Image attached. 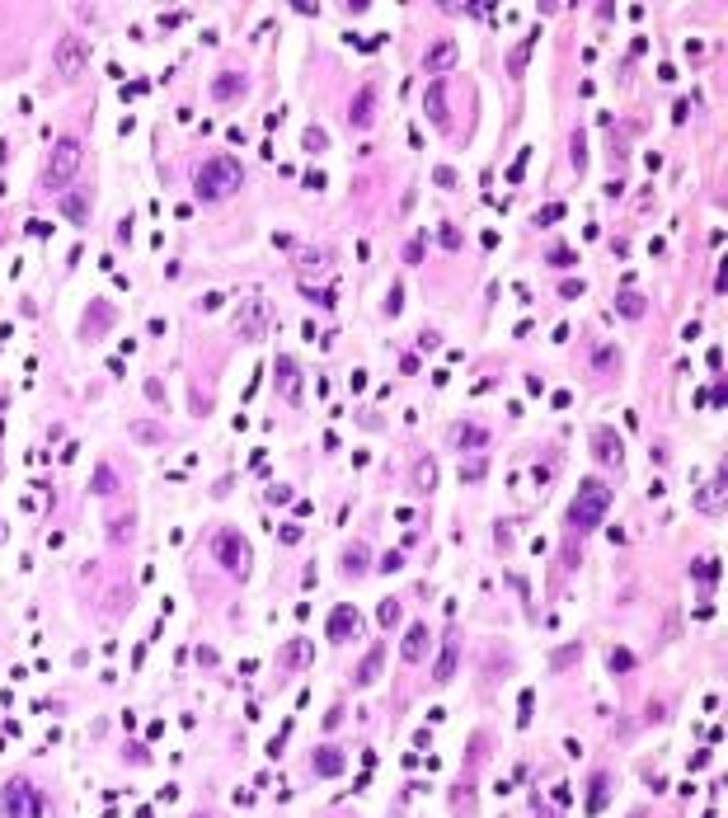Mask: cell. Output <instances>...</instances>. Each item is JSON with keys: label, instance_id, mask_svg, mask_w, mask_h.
<instances>
[{"label": "cell", "instance_id": "6da1fadb", "mask_svg": "<svg viewBox=\"0 0 728 818\" xmlns=\"http://www.w3.org/2000/svg\"><path fill=\"white\" fill-rule=\"evenodd\" d=\"M240 184H245V170H240V160H231V156H212V160H202L198 179H193V189H198V198H202V203H221V198L240 193Z\"/></svg>", "mask_w": 728, "mask_h": 818}, {"label": "cell", "instance_id": "7a4b0ae2", "mask_svg": "<svg viewBox=\"0 0 728 818\" xmlns=\"http://www.w3.org/2000/svg\"><path fill=\"white\" fill-rule=\"evenodd\" d=\"M606 513H611V485L606 480H583L574 504H569V527L574 532H592V527H602Z\"/></svg>", "mask_w": 728, "mask_h": 818}, {"label": "cell", "instance_id": "3957f363", "mask_svg": "<svg viewBox=\"0 0 728 818\" xmlns=\"http://www.w3.org/2000/svg\"><path fill=\"white\" fill-rule=\"evenodd\" d=\"M80 160H85L80 137H62V142H52L47 165H43V189H66V184L80 174Z\"/></svg>", "mask_w": 728, "mask_h": 818}, {"label": "cell", "instance_id": "277c9868", "mask_svg": "<svg viewBox=\"0 0 728 818\" xmlns=\"http://www.w3.org/2000/svg\"><path fill=\"white\" fill-rule=\"evenodd\" d=\"M52 66H57L66 80H76L80 71L90 66V43H85L80 33H62V38H57V48H52Z\"/></svg>", "mask_w": 728, "mask_h": 818}, {"label": "cell", "instance_id": "5b68a950", "mask_svg": "<svg viewBox=\"0 0 728 818\" xmlns=\"http://www.w3.org/2000/svg\"><path fill=\"white\" fill-rule=\"evenodd\" d=\"M212 551H217L221 569H231V574H240V579L249 574V541L235 532V527H221L217 541H212Z\"/></svg>", "mask_w": 728, "mask_h": 818}, {"label": "cell", "instance_id": "8992f818", "mask_svg": "<svg viewBox=\"0 0 728 818\" xmlns=\"http://www.w3.org/2000/svg\"><path fill=\"white\" fill-rule=\"evenodd\" d=\"M5 809H10V818H43L47 800L24 781V776H15V781L5 786Z\"/></svg>", "mask_w": 728, "mask_h": 818}, {"label": "cell", "instance_id": "52a82bcc", "mask_svg": "<svg viewBox=\"0 0 728 818\" xmlns=\"http://www.w3.org/2000/svg\"><path fill=\"white\" fill-rule=\"evenodd\" d=\"M268 325H273V306H268V297H249L245 306H240V320H235V330L245 334V339H264Z\"/></svg>", "mask_w": 728, "mask_h": 818}, {"label": "cell", "instance_id": "ba28073f", "mask_svg": "<svg viewBox=\"0 0 728 818\" xmlns=\"http://www.w3.org/2000/svg\"><path fill=\"white\" fill-rule=\"evenodd\" d=\"M273 381H278V391H282L287 405H301V367H296V358L282 353V358L273 362Z\"/></svg>", "mask_w": 728, "mask_h": 818}, {"label": "cell", "instance_id": "9c48e42d", "mask_svg": "<svg viewBox=\"0 0 728 818\" xmlns=\"http://www.w3.org/2000/svg\"><path fill=\"white\" fill-rule=\"evenodd\" d=\"M357 630H362V612H357V607H334V612H329V640H334V645H348Z\"/></svg>", "mask_w": 728, "mask_h": 818}, {"label": "cell", "instance_id": "30bf717a", "mask_svg": "<svg viewBox=\"0 0 728 818\" xmlns=\"http://www.w3.org/2000/svg\"><path fill=\"white\" fill-rule=\"evenodd\" d=\"M372 123H376V90H372V85H362V90L353 95V104H348V127L362 132V127H372Z\"/></svg>", "mask_w": 728, "mask_h": 818}, {"label": "cell", "instance_id": "8fae6325", "mask_svg": "<svg viewBox=\"0 0 728 818\" xmlns=\"http://www.w3.org/2000/svg\"><path fill=\"white\" fill-rule=\"evenodd\" d=\"M724 489H728V475H724V471H714V475H710V485L696 494V508L705 513V518H714V513L724 508Z\"/></svg>", "mask_w": 728, "mask_h": 818}, {"label": "cell", "instance_id": "7c38bea8", "mask_svg": "<svg viewBox=\"0 0 728 818\" xmlns=\"http://www.w3.org/2000/svg\"><path fill=\"white\" fill-rule=\"evenodd\" d=\"M456 57H461V52H456V43H451V38H442V43H433V48L423 52V71L442 76V71H451V66H456Z\"/></svg>", "mask_w": 728, "mask_h": 818}, {"label": "cell", "instance_id": "4fadbf2b", "mask_svg": "<svg viewBox=\"0 0 728 818\" xmlns=\"http://www.w3.org/2000/svg\"><path fill=\"white\" fill-rule=\"evenodd\" d=\"M245 90H249V80L240 76V71H221V76L212 80V99H217V104H231V99H240Z\"/></svg>", "mask_w": 728, "mask_h": 818}, {"label": "cell", "instance_id": "5bb4252c", "mask_svg": "<svg viewBox=\"0 0 728 818\" xmlns=\"http://www.w3.org/2000/svg\"><path fill=\"white\" fill-rule=\"evenodd\" d=\"M423 109H428V118H433L437 127H451V113H447V85H442V80H433V85H428V95H423Z\"/></svg>", "mask_w": 728, "mask_h": 818}, {"label": "cell", "instance_id": "9a60e30c", "mask_svg": "<svg viewBox=\"0 0 728 818\" xmlns=\"http://www.w3.org/2000/svg\"><path fill=\"white\" fill-rule=\"evenodd\" d=\"M456 663H461V640L447 635V645L437 654V668H433V682H451V677H456Z\"/></svg>", "mask_w": 728, "mask_h": 818}, {"label": "cell", "instance_id": "2e32d148", "mask_svg": "<svg viewBox=\"0 0 728 818\" xmlns=\"http://www.w3.org/2000/svg\"><path fill=\"white\" fill-rule=\"evenodd\" d=\"M400 654H404V663H423V659H428V626H409V630H404Z\"/></svg>", "mask_w": 728, "mask_h": 818}, {"label": "cell", "instance_id": "e0dca14e", "mask_svg": "<svg viewBox=\"0 0 728 818\" xmlns=\"http://www.w3.org/2000/svg\"><path fill=\"white\" fill-rule=\"evenodd\" d=\"M451 442H456L461 452H484V447H489V428H480V424H456Z\"/></svg>", "mask_w": 728, "mask_h": 818}, {"label": "cell", "instance_id": "ac0fdd59", "mask_svg": "<svg viewBox=\"0 0 728 818\" xmlns=\"http://www.w3.org/2000/svg\"><path fill=\"white\" fill-rule=\"evenodd\" d=\"M592 452H597L606 466H620V438L611 428H597V433H592Z\"/></svg>", "mask_w": 728, "mask_h": 818}, {"label": "cell", "instance_id": "d6986e66", "mask_svg": "<svg viewBox=\"0 0 728 818\" xmlns=\"http://www.w3.org/2000/svg\"><path fill=\"white\" fill-rule=\"evenodd\" d=\"M381 668H386V645H376L372 654L362 659V668H357V677H353V682H357V687H372L376 677H381Z\"/></svg>", "mask_w": 728, "mask_h": 818}, {"label": "cell", "instance_id": "ffe728a7", "mask_svg": "<svg viewBox=\"0 0 728 818\" xmlns=\"http://www.w3.org/2000/svg\"><path fill=\"white\" fill-rule=\"evenodd\" d=\"M310 771H315V776H339V771H343V753H339V748H315Z\"/></svg>", "mask_w": 728, "mask_h": 818}, {"label": "cell", "instance_id": "44dd1931", "mask_svg": "<svg viewBox=\"0 0 728 818\" xmlns=\"http://www.w3.org/2000/svg\"><path fill=\"white\" fill-rule=\"evenodd\" d=\"M616 311L625 315V320H639V315L649 311V301H644V292H635V287H625V292H616Z\"/></svg>", "mask_w": 728, "mask_h": 818}, {"label": "cell", "instance_id": "7402d4cb", "mask_svg": "<svg viewBox=\"0 0 728 818\" xmlns=\"http://www.w3.org/2000/svg\"><path fill=\"white\" fill-rule=\"evenodd\" d=\"M62 217L71 221V226H85V221H90V198H85V193H66V198H62Z\"/></svg>", "mask_w": 728, "mask_h": 818}, {"label": "cell", "instance_id": "603a6c76", "mask_svg": "<svg viewBox=\"0 0 728 818\" xmlns=\"http://www.w3.org/2000/svg\"><path fill=\"white\" fill-rule=\"evenodd\" d=\"M325 264H329V254H325V250H301V254H296V268H301V273H310V268L320 273Z\"/></svg>", "mask_w": 728, "mask_h": 818}, {"label": "cell", "instance_id": "cb8c5ba5", "mask_svg": "<svg viewBox=\"0 0 728 818\" xmlns=\"http://www.w3.org/2000/svg\"><path fill=\"white\" fill-rule=\"evenodd\" d=\"M118 489V480H113V466H99L94 471V494H113Z\"/></svg>", "mask_w": 728, "mask_h": 818}, {"label": "cell", "instance_id": "d4e9b609", "mask_svg": "<svg viewBox=\"0 0 728 818\" xmlns=\"http://www.w3.org/2000/svg\"><path fill=\"white\" fill-rule=\"evenodd\" d=\"M132 438H141V442H165V428H160V424H132Z\"/></svg>", "mask_w": 728, "mask_h": 818}, {"label": "cell", "instance_id": "484cf974", "mask_svg": "<svg viewBox=\"0 0 728 818\" xmlns=\"http://www.w3.org/2000/svg\"><path fill=\"white\" fill-rule=\"evenodd\" d=\"M306 654H310V645H306V640H292V645H287V649L278 654V663H301Z\"/></svg>", "mask_w": 728, "mask_h": 818}, {"label": "cell", "instance_id": "4316f807", "mask_svg": "<svg viewBox=\"0 0 728 818\" xmlns=\"http://www.w3.org/2000/svg\"><path fill=\"white\" fill-rule=\"evenodd\" d=\"M362 555H367L362 546H353V551L343 555V574H362V569H367V560H362Z\"/></svg>", "mask_w": 728, "mask_h": 818}, {"label": "cell", "instance_id": "83f0119b", "mask_svg": "<svg viewBox=\"0 0 728 818\" xmlns=\"http://www.w3.org/2000/svg\"><path fill=\"white\" fill-rule=\"evenodd\" d=\"M578 659H583V645H564L550 663H555V668H569V663H578Z\"/></svg>", "mask_w": 728, "mask_h": 818}, {"label": "cell", "instance_id": "f1b7e54d", "mask_svg": "<svg viewBox=\"0 0 728 818\" xmlns=\"http://www.w3.org/2000/svg\"><path fill=\"white\" fill-rule=\"evenodd\" d=\"M611 668L616 673H635V654L630 649H611Z\"/></svg>", "mask_w": 728, "mask_h": 818}, {"label": "cell", "instance_id": "f546056e", "mask_svg": "<svg viewBox=\"0 0 728 818\" xmlns=\"http://www.w3.org/2000/svg\"><path fill=\"white\" fill-rule=\"evenodd\" d=\"M376 616H381V626H400V602H381V612H376Z\"/></svg>", "mask_w": 728, "mask_h": 818}, {"label": "cell", "instance_id": "4dcf8cb0", "mask_svg": "<svg viewBox=\"0 0 728 818\" xmlns=\"http://www.w3.org/2000/svg\"><path fill=\"white\" fill-rule=\"evenodd\" d=\"M574 259H578V254L569 250V245H555V250H550V264H555V268H569Z\"/></svg>", "mask_w": 728, "mask_h": 818}, {"label": "cell", "instance_id": "1f68e13d", "mask_svg": "<svg viewBox=\"0 0 728 818\" xmlns=\"http://www.w3.org/2000/svg\"><path fill=\"white\" fill-rule=\"evenodd\" d=\"M559 217H564V207H559V203H550V207H541V212H536V226H555Z\"/></svg>", "mask_w": 728, "mask_h": 818}, {"label": "cell", "instance_id": "d6a6232c", "mask_svg": "<svg viewBox=\"0 0 728 818\" xmlns=\"http://www.w3.org/2000/svg\"><path fill=\"white\" fill-rule=\"evenodd\" d=\"M414 475H419V489H433V480H437V466H433V461H419V471H414Z\"/></svg>", "mask_w": 728, "mask_h": 818}, {"label": "cell", "instance_id": "836d02e7", "mask_svg": "<svg viewBox=\"0 0 728 818\" xmlns=\"http://www.w3.org/2000/svg\"><path fill=\"white\" fill-rule=\"evenodd\" d=\"M325 146H329V137L320 132V127H310V132H306V151H325Z\"/></svg>", "mask_w": 728, "mask_h": 818}, {"label": "cell", "instance_id": "e575fe53", "mask_svg": "<svg viewBox=\"0 0 728 818\" xmlns=\"http://www.w3.org/2000/svg\"><path fill=\"white\" fill-rule=\"evenodd\" d=\"M606 800V776H592V809H602Z\"/></svg>", "mask_w": 728, "mask_h": 818}, {"label": "cell", "instance_id": "d590c367", "mask_svg": "<svg viewBox=\"0 0 728 818\" xmlns=\"http://www.w3.org/2000/svg\"><path fill=\"white\" fill-rule=\"evenodd\" d=\"M306 292V301H315V306H334V292H315V287H301Z\"/></svg>", "mask_w": 728, "mask_h": 818}, {"label": "cell", "instance_id": "8d00e7d4", "mask_svg": "<svg viewBox=\"0 0 728 818\" xmlns=\"http://www.w3.org/2000/svg\"><path fill=\"white\" fill-rule=\"evenodd\" d=\"M442 245H447V250H461V231H456V226H442Z\"/></svg>", "mask_w": 728, "mask_h": 818}, {"label": "cell", "instance_id": "74e56055", "mask_svg": "<svg viewBox=\"0 0 728 818\" xmlns=\"http://www.w3.org/2000/svg\"><path fill=\"white\" fill-rule=\"evenodd\" d=\"M719 574V560H700L696 565V579H714Z\"/></svg>", "mask_w": 728, "mask_h": 818}, {"label": "cell", "instance_id": "f35d334b", "mask_svg": "<svg viewBox=\"0 0 728 818\" xmlns=\"http://www.w3.org/2000/svg\"><path fill=\"white\" fill-rule=\"evenodd\" d=\"M404 565V555L400 551H390V555H381V569H386V574H395V569H400Z\"/></svg>", "mask_w": 728, "mask_h": 818}, {"label": "cell", "instance_id": "ab89813d", "mask_svg": "<svg viewBox=\"0 0 728 818\" xmlns=\"http://www.w3.org/2000/svg\"><path fill=\"white\" fill-rule=\"evenodd\" d=\"M268 499H273V504H292V489H287V485H273V489H268Z\"/></svg>", "mask_w": 728, "mask_h": 818}, {"label": "cell", "instance_id": "60d3db41", "mask_svg": "<svg viewBox=\"0 0 728 818\" xmlns=\"http://www.w3.org/2000/svg\"><path fill=\"white\" fill-rule=\"evenodd\" d=\"M433 179H437V184H442V189H456V170H447V165H442V170H437Z\"/></svg>", "mask_w": 728, "mask_h": 818}, {"label": "cell", "instance_id": "b9f144b4", "mask_svg": "<svg viewBox=\"0 0 728 818\" xmlns=\"http://www.w3.org/2000/svg\"><path fill=\"white\" fill-rule=\"evenodd\" d=\"M461 480H484V466H480V461H470V466H461Z\"/></svg>", "mask_w": 728, "mask_h": 818}, {"label": "cell", "instance_id": "7bdbcfd3", "mask_svg": "<svg viewBox=\"0 0 728 818\" xmlns=\"http://www.w3.org/2000/svg\"><path fill=\"white\" fill-rule=\"evenodd\" d=\"M559 297H564V301H574V297H583V283H564V287H559Z\"/></svg>", "mask_w": 728, "mask_h": 818}, {"label": "cell", "instance_id": "ee69618b", "mask_svg": "<svg viewBox=\"0 0 728 818\" xmlns=\"http://www.w3.org/2000/svg\"><path fill=\"white\" fill-rule=\"evenodd\" d=\"M404 259H409V264H419V259H423V240H414V245L404 250Z\"/></svg>", "mask_w": 728, "mask_h": 818}]
</instances>
